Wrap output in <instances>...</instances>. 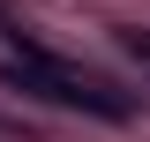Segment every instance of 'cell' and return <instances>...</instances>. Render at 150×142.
Instances as JSON below:
<instances>
[{
    "label": "cell",
    "mask_w": 150,
    "mask_h": 142,
    "mask_svg": "<svg viewBox=\"0 0 150 142\" xmlns=\"http://www.w3.org/2000/svg\"><path fill=\"white\" fill-rule=\"evenodd\" d=\"M0 82L23 90V97H45L60 112H83V120H135V97L128 90H112L105 75H90L83 60L53 53V45H38V37H0Z\"/></svg>",
    "instance_id": "1"
},
{
    "label": "cell",
    "mask_w": 150,
    "mask_h": 142,
    "mask_svg": "<svg viewBox=\"0 0 150 142\" xmlns=\"http://www.w3.org/2000/svg\"><path fill=\"white\" fill-rule=\"evenodd\" d=\"M112 53L128 60V67L150 75V22H120V30H112Z\"/></svg>",
    "instance_id": "2"
},
{
    "label": "cell",
    "mask_w": 150,
    "mask_h": 142,
    "mask_svg": "<svg viewBox=\"0 0 150 142\" xmlns=\"http://www.w3.org/2000/svg\"><path fill=\"white\" fill-rule=\"evenodd\" d=\"M0 37H15V22H8V8H0Z\"/></svg>",
    "instance_id": "3"
}]
</instances>
